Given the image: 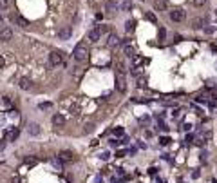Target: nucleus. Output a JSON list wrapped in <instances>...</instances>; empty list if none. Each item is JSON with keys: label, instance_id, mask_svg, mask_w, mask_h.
<instances>
[{"label": "nucleus", "instance_id": "1", "mask_svg": "<svg viewBox=\"0 0 217 183\" xmlns=\"http://www.w3.org/2000/svg\"><path fill=\"white\" fill-rule=\"evenodd\" d=\"M73 56H74V60L76 62H87L89 58V47L85 45V44H78L76 47H74V53H73Z\"/></svg>", "mask_w": 217, "mask_h": 183}, {"label": "nucleus", "instance_id": "2", "mask_svg": "<svg viewBox=\"0 0 217 183\" xmlns=\"http://www.w3.org/2000/svg\"><path fill=\"white\" fill-rule=\"evenodd\" d=\"M62 62H63V56H62L60 51H53V53L49 55V63H51V67H56Z\"/></svg>", "mask_w": 217, "mask_h": 183}, {"label": "nucleus", "instance_id": "3", "mask_svg": "<svg viewBox=\"0 0 217 183\" xmlns=\"http://www.w3.org/2000/svg\"><path fill=\"white\" fill-rule=\"evenodd\" d=\"M170 18H172L174 22H183V20H185V11L179 9V7L172 9V11H170Z\"/></svg>", "mask_w": 217, "mask_h": 183}, {"label": "nucleus", "instance_id": "4", "mask_svg": "<svg viewBox=\"0 0 217 183\" xmlns=\"http://www.w3.org/2000/svg\"><path fill=\"white\" fill-rule=\"evenodd\" d=\"M11 38H13V29L11 27L0 29V42H9Z\"/></svg>", "mask_w": 217, "mask_h": 183}, {"label": "nucleus", "instance_id": "5", "mask_svg": "<svg viewBox=\"0 0 217 183\" xmlns=\"http://www.w3.org/2000/svg\"><path fill=\"white\" fill-rule=\"evenodd\" d=\"M58 158L62 162H74L76 158H74V152H71V151H60Z\"/></svg>", "mask_w": 217, "mask_h": 183}, {"label": "nucleus", "instance_id": "6", "mask_svg": "<svg viewBox=\"0 0 217 183\" xmlns=\"http://www.w3.org/2000/svg\"><path fill=\"white\" fill-rule=\"evenodd\" d=\"M107 45H109V47H118L119 45V36L118 35H114V33H110L109 38H107Z\"/></svg>", "mask_w": 217, "mask_h": 183}, {"label": "nucleus", "instance_id": "7", "mask_svg": "<svg viewBox=\"0 0 217 183\" xmlns=\"http://www.w3.org/2000/svg\"><path fill=\"white\" fill-rule=\"evenodd\" d=\"M105 9H107L109 15H116V11H118V4H116L114 0H109V2L105 4Z\"/></svg>", "mask_w": 217, "mask_h": 183}, {"label": "nucleus", "instance_id": "8", "mask_svg": "<svg viewBox=\"0 0 217 183\" xmlns=\"http://www.w3.org/2000/svg\"><path fill=\"white\" fill-rule=\"evenodd\" d=\"M6 138H7V142H15V140L18 138V129H9V131H6Z\"/></svg>", "mask_w": 217, "mask_h": 183}, {"label": "nucleus", "instance_id": "9", "mask_svg": "<svg viewBox=\"0 0 217 183\" xmlns=\"http://www.w3.org/2000/svg\"><path fill=\"white\" fill-rule=\"evenodd\" d=\"M123 53H125V56H129V58H134V56H136V49H134L132 45H129V44L123 47Z\"/></svg>", "mask_w": 217, "mask_h": 183}, {"label": "nucleus", "instance_id": "10", "mask_svg": "<svg viewBox=\"0 0 217 183\" xmlns=\"http://www.w3.org/2000/svg\"><path fill=\"white\" fill-rule=\"evenodd\" d=\"M116 89H118L119 93H123L125 89H127V83H125V78H121L118 74V78H116Z\"/></svg>", "mask_w": 217, "mask_h": 183}, {"label": "nucleus", "instance_id": "11", "mask_svg": "<svg viewBox=\"0 0 217 183\" xmlns=\"http://www.w3.org/2000/svg\"><path fill=\"white\" fill-rule=\"evenodd\" d=\"M99 36H101V33H99V29L96 27V29H92V31H89V40L92 42H98Z\"/></svg>", "mask_w": 217, "mask_h": 183}, {"label": "nucleus", "instance_id": "12", "mask_svg": "<svg viewBox=\"0 0 217 183\" xmlns=\"http://www.w3.org/2000/svg\"><path fill=\"white\" fill-rule=\"evenodd\" d=\"M154 6H156V9H159V11H166L168 0H156V2H154Z\"/></svg>", "mask_w": 217, "mask_h": 183}, {"label": "nucleus", "instance_id": "13", "mask_svg": "<svg viewBox=\"0 0 217 183\" xmlns=\"http://www.w3.org/2000/svg\"><path fill=\"white\" fill-rule=\"evenodd\" d=\"M58 36L62 38V40H67V38L71 36V27H63V29H60Z\"/></svg>", "mask_w": 217, "mask_h": 183}, {"label": "nucleus", "instance_id": "14", "mask_svg": "<svg viewBox=\"0 0 217 183\" xmlns=\"http://www.w3.org/2000/svg\"><path fill=\"white\" fill-rule=\"evenodd\" d=\"M18 85H20V89L27 91V89H31V80H29V78H20Z\"/></svg>", "mask_w": 217, "mask_h": 183}, {"label": "nucleus", "instance_id": "15", "mask_svg": "<svg viewBox=\"0 0 217 183\" xmlns=\"http://www.w3.org/2000/svg\"><path fill=\"white\" fill-rule=\"evenodd\" d=\"M203 24H204V22H203V18H194V20L190 22V27H192V29H201V27H203Z\"/></svg>", "mask_w": 217, "mask_h": 183}, {"label": "nucleus", "instance_id": "16", "mask_svg": "<svg viewBox=\"0 0 217 183\" xmlns=\"http://www.w3.org/2000/svg\"><path fill=\"white\" fill-rule=\"evenodd\" d=\"M53 123H54V125H63V123H65V116H63V114H54V116H53Z\"/></svg>", "mask_w": 217, "mask_h": 183}, {"label": "nucleus", "instance_id": "17", "mask_svg": "<svg viewBox=\"0 0 217 183\" xmlns=\"http://www.w3.org/2000/svg\"><path fill=\"white\" fill-rule=\"evenodd\" d=\"M29 132L35 136V134H40V125L38 123H29Z\"/></svg>", "mask_w": 217, "mask_h": 183}, {"label": "nucleus", "instance_id": "18", "mask_svg": "<svg viewBox=\"0 0 217 183\" xmlns=\"http://www.w3.org/2000/svg\"><path fill=\"white\" fill-rule=\"evenodd\" d=\"M15 20H17V24H18L20 27H27V25H29V22L25 20V18H24V17H17V18H15Z\"/></svg>", "mask_w": 217, "mask_h": 183}, {"label": "nucleus", "instance_id": "19", "mask_svg": "<svg viewBox=\"0 0 217 183\" xmlns=\"http://www.w3.org/2000/svg\"><path fill=\"white\" fill-rule=\"evenodd\" d=\"M145 17H147V20H150L152 24H156V22H158V17H156L154 13H150V11H147V13H145Z\"/></svg>", "mask_w": 217, "mask_h": 183}, {"label": "nucleus", "instance_id": "20", "mask_svg": "<svg viewBox=\"0 0 217 183\" xmlns=\"http://www.w3.org/2000/svg\"><path fill=\"white\" fill-rule=\"evenodd\" d=\"M192 4H194L196 7H203V6L206 4V0H192Z\"/></svg>", "mask_w": 217, "mask_h": 183}, {"label": "nucleus", "instance_id": "21", "mask_svg": "<svg viewBox=\"0 0 217 183\" xmlns=\"http://www.w3.org/2000/svg\"><path fill=\"white\" fill-rule=\"evenodd\" d=\"M121 7H123V9H125V11H129V9H130V7H132V4H130V2H129V0H127V2H123V4H121Z\"/></svg>", "mask_w": 217, "mask_h": 183}, {"label": "nucleus", "instance_id": "22", "mask_svg": "<svg viewBox=\"0 0 217 183\" xmlns=\"http://www.w3.org/2000/svg\"><path fill=\"white\" fill-rule=\"evenodd\" d=\"M92 129H94V123H87V125H85V132H87V134L92 132Z\"/></svg>", "mask_w": 217, "mask_h": 183}, {"label": "nucleus", "instance_id": "23", "mask_svg": "<svg viewBox=\"0 0 217 183\" xmlns=\"http://www.w3.org/2000/svg\"><path fill=\"white\" fill-rule=\"evenodd\" d=\"M127 31H134V20L127 22Z\"/></svg>", "mask_w": 217, "mask_h": 183}, {"label": "nucleus", "instance_id": "24", "mask_svg": "<svg viewBox=\"0 0 217 183\" xmlns=\"http://www.w3.org/2000/svg\"><path fill=\"white\" fill-rule=\"evenodd\" d=\"M24 162L29 163V165H33V163H36V160H35V158H31V156H27V158H24Z\"/></svg>", "mask_w": 217, "mask_h": 183}, {"label": "nucleus", "instance_id": "25", "mask_svg": "<svg viewBox=\"0 0 217 183\" xmlns=\"http://www.w3.org/2000/svg\"><path fill=\"white\" fill-rule=\"evenodd\" d=\"M9 6V0H0V9H6Z\"/></svg>", "mask_w": 217, "mask_h": 183}, {"label": "nucleus", "instance_id": "26", "mask_svg": "<svg viewBox=\"0 0 217 183\" xmlns=\"http://www.w3.org/2000/svg\"><path fill=\"white\" fill-rule=\"evenodd\" d=\"M114 134H116V136H121V134H123V129H121V127H116V129H114Z\"/></svg>", "mask_w": 217, "mask_h": 183}, {"label": "nucleus", "instance_id": "27", "mask_svg": "<svg viewBox=\"0 0 217 183\" xmlns=\"http://www.w3.org/2000/svg\"><path fill=\"white\" fill-rule=\"evenodd\" d=\"M51 107V103L49 102H43V103H40V109H49Z\"/></svg>", "mask_w": 217, "mask_h": 183}, {"label": "nucleus", "instance_id": "28", "mask_svg": "<svg viewBox=\"0 0 217 183\" xmlns=\"http://www.w3.org/2000/svg\"><path fill=\"white\" fill-rule=\"evenodd\" d=\"M11 183H22V180H20L18 176H13V178H11Z\"/></svg>", "mask_w": 217, "mask_h": 183}, {"label": "nucleus", "instance_id": "29", "mask_svg": "<svg viewBox=\"0 0 217 183\" xmlns=\"http://www.w3.org/2000/svg\"><path fill=\"white\" fill-rule=\"evenodd\" d=\"M6 149V140H0V152Z\"/></svg>", "mask_w": 217, "mask_h": 183}, {"label": "nucleus", "instance_id": "30", "mask_svg": "<svg viewBox=\"0 0 217 183\" xmlns=\"http://www.w3.org/2000/svg\"><path fill=\"white\" fill-rule=\"evenodd\" d=\"M204 31H206V33H214V27H212V25H206Z\"/></svg>", "mask_w": 217, "mask_h": 183}, {"label": "nucleus", "instance_id": "31", "mask_svg": "<svg viewBox=\"0 0 217 183\" xmlns=\"http://www.w3.org/2000/svg\"><path fill=\"white\" fill-rule=\"evenodd\" d=\"M206 85H208V87H215V80H208Z\"/></svg>", "mask_w": 217, "mask_h": 183}, {"label": "nucleus", "instance_id": "32", "mask_svg": "<svg viewBox=\"0 0 217 183\" xmlns=\"http://www.w3.org/2000/svg\"><path fill=\"white\" fill-rule=\"evenodd\" d=\"M168 142H170V138H161V145H166Z\"/></svg>", "mask_w": 217, "mask_h": 183}, {"label": "nucleus", "instance_id": "33", "mask_svg": "<svg viewBox=\"0 0 217 183\" xmlns=\"http://www.w3.org/2000/svg\"><path fill=\"white\" fill-rule=\"evenodd\" d=\"M199 174H201V172H199V170H194V172H192V178H194V180H196V178H199Z\"/></svg>", "mask_w": 217, "mask_h": 183}, {"label": "nucleus", "instance_id": "34", "mask_svg": "<svg viewBox=\"0 0 217 183\" xmlns=\"http://www.w3.org/2000/svg\"><path fill=\"white\" fill-rule=\"evenodd\" d=\"M101 160H109V152H103L101 154Z\"/></svg>", "mask_w": 217, "mask_h": 183}, {"label": "nucleus", "instance_id": "35", "mask_svg": "<svg viewBox=\"0 0 217 183\" xmlns=\"http://www.w3.org/2000/svg\"><path fill=\"white\" fill-rule=\"evenodd\" d=\"M206 156H208V154H206V152H203V154H201V162H206Z\"/></svg>", "mask_w": 217, "mask_h": 183}, {"label": "nucleus", "instance_id": "36", "mask_svg": "<svg viewBox=\"0 0 217 183\" xmlns=\"http://www.w3.org/2000/svg\"><path fill=\"white\" fill-rule=\"evenodd\" d=\"M4 63H6V60H4V58H2V56H0V67H2V65H4Z\"/></svg>", "mask_w": 217, "mask_h": 183}]
</instances>
